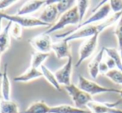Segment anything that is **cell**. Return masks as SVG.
I'll use <instances>...</instances> for the list:
<instances>
[{"label":"cell","instance_id":"6da1fadb","mask_svg":"<svg viewBox=\"0 0 122 113\" xmlns=\"http://www.w3.org/2000/svg\"><path fill=\"white\" fill-rule=\"evenodd\" d=\"M110 12H111V9H110L109 2L108 1H104L103 4L99 6V7L97 8L96 11H95L92 15H90L86 20H85L84 22H82L81 23L77 25L73 30L62 32V33H59V34H56L55 35L56 37L64 39V38H65L70 33H71V32H74L75 30L79 29L80 27H85V26H88V25H91V24H95V23H99V22L102 23L103 21H105V19L110 16Z\"/></svg>","mask_w":122,"mask_h":113},{"label":"cell","instance_id":"7a4b0ae2","mask_svg":"<svg viewBox=\"0 0 122 113\" xmlns=\"http://www.w3.org/2000/svg\"><path fill=\"white\" fill-rule=\"evenodd\" d=\"M110 27L108 23L106 21H103L102 23L99 24H91V25L85 26V27H80L77 30H75L67 36L64 40L70 42L71 41L78 40L81 38H89L90 37L96 35V34H100L104 30Z\"/></svg>","mask_w":122,"mask_h":113},{"label":"cell","instance_id":"3957f363","mask_svg":"<svg viewBox=\"0 0 122 113\" xmlns=\"http://www.w3.org/2000/svg\"><path fill=\"white\" fill-rule=\"evenodd\" d=\"M80 23V16H79L78 9L76 5L73 7L71 9L67 11L66 13L60 15L59 18L49 28H48L45 32H44L46 34L53 33L56 31L61 30L65 28V27L70 25H79Z\"/></svg>","mask_w":122,"mask_h":113},{"label":"cell","instance_id":"277c9868","mask_svg":"<svg viewBox=\"0 0 122 113\" xmlns=\"http://www.w3.org/2000/svg\"><path fill=\"white\" fill-rule=\"evenodd\" d=\"M77 86L92 96L95 95L102 94V93H118V94L120 93V90L115 89V88L105 87V86H103L96 83L95 81L87 79L80 74L78 76Z\"/></svg>","mask_w":122,"mask_h":113},{"label":"cell","instance_id":"5b68a950","mask_svg":"<svg viewBox=\"0 0 122 113\" xmlns=\"http://www.w3.org/2000/svg\"><path fill=\"white\" fill-rule=\"evenodd\" d=\"M0 18L3 19H7L9 22H12L14 23H18L23 27H50L51 25L42 22L39 19V18L28 17V16H19L17 14H7L5 13L0 12Z\"/></svg>","mask_w":122,"mask_h":113},{"label":"cell","instance_id":"8992f818","mask_svg":"<svg viewBox=\"0 0 122 113\" xmlns=\"http://www.w3.org/2000/svg\"><path fill=\"white\" fill-rule=\"evenodd\" d=\"M65 88L68 92V94L70 95L72 101L75 104V106H76V107L83 108L85 106H87V105L90 101H94L92 96L80 89L77 86V85L71 83L69 86H65Z\"/></svg>","mask_w":122,"mask_h":113},{"label":"cell","instance_id":"52a82bcc","mask_svg":"<svg viewBox=\"0 0 122 113\" xmlns=\"http://www.w3.org/2000/svg\"><path fill=\"white\" fill-rule=\"evenodd\" d=\"M99 36L100 34H96L93 37H89V38L85 39V42L81 44L80 49H79V58L75 63L76 68L80 67L85 60L90 58L95 52L97 46H98Z\"/></svg>","mask_w":122,"mask_h":113},{"label":"cell","instance_id":"ba28073f","mask_svg":"<svg viewBox=\"0 0 122 113\" xmlns=\"http://www.w3.org/2000/svg\"><path fill=\"white\" fill-rule=\"evenodd\" d=\"M31 47L36 50V52H43V53H49L52 51V38L49 34L44 32L35 36L29 40Z\"/></svg>","mask_w":122,"mask_h":113},{"label":"cell","instance_id":"9c48e42d","mask_svg":"<svg viewBox=\"0 0 122 113\" xmlns=\"http://www.w3.org/2000/svg\"><path fill=\"white\" fill-rule=\"evenodd\" d=\"M120 101L115 103L98 102L92 101L87 105L86 107L91 113H122V110L116 108Z\"/></svg>","mask_w":122,"mask_h":113},{"label":"cell","instance_id":"30bf717a","mask_svg":"<svg viewBox=\"0 0 122 113\" xmlns=\"http://www.w3.org/2000/svg\"><path fill=\"white\" fill-rule=\"evenodd\" d=\"M72 71H73V59L70 56L67 59L66 63L54 72V75L60 86L64 85L65 86H66L71 84Z\"/></svg>","mask_w":122,"mask_h":113},{"label":"cell","instance_id":"8fae6325","mask_svg":"<svg viewBox=\"0 0 122 113\" xmlns=\"http://www.w3.org/2000/svg\"><path fill=\"white\" fill-rule=\"evenodd\" d=\"M56 3L57 1L55 0H46V7L39 15V20L51 26L53 25V23L55 21L59 15V12L56 7Z\"/></svg>","mask_w":122,"mask_h":113},{"label":"cell","instance_id":"7c38bea8","mask_svg":"<svg viewBox=\"0 0 122 113\" xmlns=\"http://www.w3.org/2000/svg\"><path fill=\"white\" fill-rule=\"evenodd\" d=\"M1 77H2L1 85H0L1 96H2L3 100L10 101L11 100V81L9 77L8 64L4 65V70H3V74Z\"/></svg>","mask_w":122,"mask_h":113},{"label":"cell","instance_id":"4fadbf2b","mask_svg":"<svg viewBox=\"0 0 122 113\" xmlns=\"http://www.w3.org/2000/svg\"><path fill=\"white\" fill-rule=\"evenodd\" d=\"M52 51L54 52L55 57L58 59H64V58L68 59L71 56L69 42L65 41L64 39H62L59 42H53Z\"/></svg>","mask_w":122,"mask_h":113},{"label":"cell","instance_id":"5bb4252c","mask_svg":"<svg viewBox=\"0 0 122 113\" xmlns=\"http://www.w3.org/2000/svg\"><path fill=\"white\" fill-rule=\"evenodd\" d=\"M46 4V1L43 0H30L25 2L23 6L20 8L19 11L17 12V15L19 16H27L29 14H31L33 13L38 11L44 4Z\"/></svg>","mask_w":122,"mask_h":113},{"label":"cell","instance_id":"9a60e30c","mask_svg":"<svg viewBox=\"0 0 122 113\" xmlns=\"http://www.w3.org/2000/svg\"><path fill=\"white\" fill-rule=\"evenodd\" d=\"M105 47H102L98 53L94 57L93 59L90 61V63L88 65L89 74L93 79H96L98 75L100 74L99 68L101 63V62L104 60V54H105Z\"/></svg>","mask_w":122,"mask_h":113},{"label":"cell","instance_id":"2e32d148","mask_svg":"<svg viewBox=\"0 0 122 113\" xmlns=\"http://www.w3.org/2000/svg\"><path fill=\"white\" fill-rule=\"evenodd\" d=\"M43 75L41 72L40 69H37V68H34L29 67L24 72H23L21 75L17 76L14 78V81L17 82H28V81H31L33 80L38 79V78L42 77Z\"/></svg>","mask_w":122,"mask_h":113},{"label":"cell","instance_id":"e0dca14e","mask_svg":"<svg viewBox=\"0 0 122 113\" xmlns=\"http://www.w3.org/2000/svg\"><path fill=\"white\" fill-rule=\"evenodd\" d=\"M49 113H91L89 110L78 108L70 105H58L51 106Z\"/></svg>","mask_w":122,"mask_h":113},{"label":"cell","instance_id":"ac0fdd59","mask_svg":"<svg viewBox=\"0 0 122 113\" xmlns=\"http://www.w3.org/2000/svg\"><path fill=\"white\" fill-rule=\"evenodd\" d=\"M12 22H9L0 33V53H4L10 47L11 36L9 33Z\"/></svg>","mask_w":122,"mask_h":113},{"label":"cell","instance_id":"d6986e66","mask_svg":"<svg viewBox=\"0 0 122 113\" xmlns=\"http://www.w3.org/2000/svg\"><path fill=\"white\" fill-rule=\"evenodd\" d=\"M39 69H40V71H41V72H42V75L44 77V79H45L46 81L53 86V87H54L57 91H62L60 84H59V81H58L54 73L53 72H51L50 69H49L45 65H42Z\"/></svg>","mask_w":122,"mask_h":113},{"label":"cell","instance_id":"ffe728a7","mask_svg":"<svg viewBox=\"0 0 122 113\" xmlns=\"http://www.w3.org/2000/svg\"><path fill=\"white\" fill-rule=\"evenodd\" d=\"M50 107L44 101H37L33 102L24 113H49Z\"/></svg>","mask_w":122,"mask_h":113},{"label":"cell","instance_id":"44dd1931","mask_svg":"<svg viewBox=\"0 0 122 113\" xmlns=\"http://www.w3.org/2000/svg\"><path fill=\"white\" fill-rule=\"evenodd\" d=\"M49 57V53H43V52H35L31 55L30 67L34 68L39 69L46 59Z\"/></svg>","mask_w":122,"mask_h":113},{"label":"cell","instance_id":"7402d4cb","mask_svg":"<svg viewBox=\"0 0 122 113\" xmlns=\"http://www.w3.org/2000/svg\"><path fill=\"white\" fill-rule=\"evenodd\" d=\"M1 113H19V108L14 101L1 100L0 102Z\"/></svg>","mask_w":122,"mask_h":113},{"label":"cell","instance_id":"603a6c76","mask_svg":"<svg viewBox=\"0 0 122 113\" xmlns=\"http://www.w3.org/2000/svg\"><path fill=\"white\" fill-rule=\"evenodd\" d=\"M105 52L108 57L111 58L114 60L117 69L122 72V60L118 49L115 48V47H105Z\"/></svg>","mask_w":122,"mask_h":113},{"label":"cell","instance_id":"cb8c5ba5","mask_svg":"<svg viewBox=\"0 0 122 113\" xmlns=\"http://www.w3.org/2000/svg\"><path fill=\"white\" fill-rule=\"evenodd\" d=\"M76 5V1L75 0H59L56 3L59 15H62L63 14L66 13L70 9Z\"/></svg>","mask_w":122,"mask_h":113},{"label":"cell","instance_id":"d4e9b609","mask_svg":"<svg viewBox=\"0 0 122 113\" xmlns=\"http://www.w3.org/2000/svg\"><path fill=\"white\" fill-rule=\"evenodd\" d=\"M76 7L77 9H78L79 16H80V23H81L82 22H84L85 14H86L87 10H88L89 7H90V1H88V0H79V1H76Z\"/></svg>","mask_w":122,"mask_h":113},{"label":"cell","instance_id":"484cf974","mask_svg":"<svg viewBox=\"0 0 122 113\" xmlns=\"http://www.w3.org/2000/svg\"><path fill=\"white\" fill-rule=\"evenodd\" d=\"M106 77L110 79L114 83L118 85H122V72L118 70L117 68L113 70H110L105 74Z\"/></svg>","mask_w":122,"mask_h":113},{"label":"cell","instance_id":"4316f807","mask_svg":"<svg viewBox=\"0 0 122 113\" xmlns=\"http://www.w3.org/2000/svg\"><path fill=\"white\" fill-rule=\"evenodd\" d=\"M9 33L12 37H14L16 40H21L22 38V33H23V27L18 23H12Z\"/></svg>","mask_w":122,"mask_h":113},{"label":"cell","instance_id":"83f0119b","mask_svg":"<svg viewBox=\"0 0 122 113\" xmlns=\"http://www.w3.org/2000/svg\"><path fill=\"white\" fill-rule=\"evenodd\" d=\"M114 34L116 37L117 42H118V47L122 46V16L120 18L116 23V26H115V31H114Z\"/></svg>","mask_w":122,"mask_h":113},{"label":"cell","instance_id":"f1b7e54d","mask_svg":"<svg viewBox=\"0 0 122 113\" xmlns=\"http://www.w3.org/2000/svg\"><path fill=\"white\" fill-rule=\"evenodd\" d=\"M108 2L113 14L122 12V0H110Z\"/></svg>","mask_w":122,"mask_h":113},{"label":"cell","instance_id":"f546056e","mask_svg":"<svg viewBox=\"0 0 122 113\" xmlns=\"http://www.w3.org/2000/svg\"><path fill=\"white\" fill-rule=\"evenodd\" d=\"M18 3L16 0H0V12Z\"/></svg>","mask_w":122,"mask_h":113},{"label":"cell","instance_id":"4dcf8cb0","mask_svg":"<svg viewBox=\"0 0 122 113\" xmlns=\"http://www.w3.org/2000/svg\"><path fill=\"white\" fill-rule=\"evenodd\" d=\"M105 62L110 70H113L116 68V66H115V62H114V60L112 59L111 58L108 57V56H107V58H106V59L105 60Z\"/></svg>","mask_w":122,"mask_h":113},{"label":"cell","instance_id":"1f68e13d","mask_svg":"<svg viewBox=\"0 0 122 113\" xmlns=\"http://www.w3.org/2000/svg\"><path fill=\"white\" fill-rule=\"evenodd\" d=\"M99 71H100V73H101V74H106L107 72H108L109 71H110V69H109V68L107 67L106 63H105V62L102 61L101 63H100V68H99Z\"/></svg>","mask_w":122,"mask_h":113},{"label":"cell","instance_id":"d6a6232c","mask_svg":"<svg viewBox=\"0 0 122 113\" xmlns=\"http://www.w3.org/2000/svg\"><path fill=\"white\" fill-rule=\"evenodd\" d=\"M118 50H119V53H120V58H121V60H122V46L119 47Z\"/></svg>","mask_w":122,"mask_h":113},{"label":"cell","instance_id":"836d02e7","mask_svg":"<svg viewBox=\"0 0 122 113\" xmlns=\"http://www.w3.org/2000/svg\"><path fill=\"white\" fill-rule=\"evenodd\" d=\"M2 20H3V18H0V33L2 32Z\"/></svg>","mask_w":122,"mask_h":113},{"label":"cell","instance_id":"e575fe53","mask_svg":"<svg viewBox=\"0 0 122 113\" xmlns=\"http://www.w3.org/2000/svg\"><path fill=\"white\" fill-rule=\"evenodd\" d=\"M119 95H120V96H121L122 97V89L120 90V93H119Z\"/></svg>","mask_w":122,"mask_h":113},{"label":"cell","instance_id":"d590c367","mask_svg":"<svg viewBox=\"0 0 122 113\" xmlns=\"http://www.w3.org/2000/svg\"><path fill=\"white\" fill-rule=\"evenodd\" d=\"M0 55H1V53H0ZM2 74H3V72L0 70V77H2Z\"/></svg>","mask_w":122,"mask_h":113},{"label":"cell","instance_id":"8d00e7d4","mask_svg":"<svg viewBox=\"0 0 122 113\" xmlns=\"http://www.w3.org/2000/svg\"><path fill=\"white\" fill-rule=\"evenodd\" d=\"M0 96H1V91H0ZM0 102H1V99H0ZM0 113H1V109H0Z\"/></svg>","mask_w":122,"mask_h":113}]
</instances>
